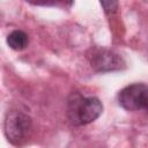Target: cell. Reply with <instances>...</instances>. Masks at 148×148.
<instances>
[{"instance_id":"3957f363","label":"cell","mask_w":148,"mask_h":148,"mask_svg":"<svg viewBox=\"0 0 148 148\" xmlns=\"http://www.w3.org/2000/svg\"><path fill=\"white\" fill-rule=\"evenodd\" d=\"M87 58L91 68L96 72H113L125 67V61L120 54L105 47H91L87 52Z\"/></svg>"},{"instance_id":"7a4b0ae2","label":"cell","mask_w":148,"mask_h":148,"mask_svg":"<svg viewBox=\"0 0 148 148\" xmlns=\"http://www.w3.org/2000/svg\"><path fill=\"white\" fill-rule=\"evenodd\" d=\"M3 130L7 140L12 145L21 146L31 133L32 120L22 111L9 110L5 117Z\"/></svg>"},{"instance_id":"5b68a950","label":"cell","mask_w":148,"mask_h":148,"mask_svg":"<svg viewBox=\"0 0 148 148\" xmlns=\"http://www.w3.org/2000/svg\"><path fill=\"white\" fill-rule=\"evenodd\" d=\"M29 43L28 35L22 30H14L7 36V44L15 51H21L27 47Z\"/></svg>"},{"instance_id":"52a82bcc","label":"cell","mask_w":148,"mask_h":148,"mask_svg":"<svg viewBox=\"0 0 148 148\" xmlns=\"http://www.w3.org/2000/svg\"><path fill=\"white\" fill-rule=\"evenodd\" d=\"M146 112H147V113H148V109H147V110H146Z\"/></svg>"},{"instance_id":"277c9868","label":"cell","mask_w":148,"mask_h":148,"mask_svg":"<svg viewBox=\"0 0 148 148\" xmlns=\"http://www.w3.org/2000/svg\"><path fill=\"white\" fill-rule=\"evenodd\" d=\"M118 103L127 111H146L148 109V86L145 83L126 86L118 94Z\"/></svg>"},{"instance_id":"8992f818","label":"cell","mask_w":148,"mask_h":148,"mask_svg":"<svg viewBox=\"0 0 148 148\" xmlns=\"http://www.w3.org/2000/svg\"><path fill=\"white\" fill-rule=\"evenodd\" d=\"M101 6L103 7V9L106 14H111L117 10L118 2L117 1H101Z\"/></svg>"},{"instance_id":"6da1fadb","label":"cell","mask_w":148,"mask_h":148,"mask_svg":"<svg viewBox=\"0 0 148 148\" xmlns=\"http://www.w3.org/2000/svg\"><path fill=\"white\" fill-rule=\"evenodd\" d=\"M103 111L102 102L95 96H83L75 91L67 98V116L75 126L88 125L96 120Z\"/></svg>"}]
</instances>
